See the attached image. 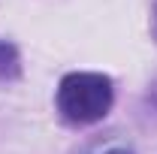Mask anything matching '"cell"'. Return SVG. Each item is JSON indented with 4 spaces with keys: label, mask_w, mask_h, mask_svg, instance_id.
I'll use <instances>...</instances> for the list:
<instances>
[{
    "label": "cell",
    "mask_w": 157,
    "mask_h": 154,
    "mask_svg": "<svg viewBox=\"0 0 157 154\" xmlns=\"http://www.w3.org/2000/svg\"><path fill=\"white\" fill-rule=\"evenodd\" d=\"M58 112L73 127H91L112 112L115 85L106 73H67L58 85Z\"/></svg>",
    "instance_id": "1"
},
{
    "label": "cell",
    "mask_w": 157,
    "mask_h": 154,
    "mask_svg": "<svg viewBox=\"0 0 157 154\" xmlns=\"http://www.w3.org/2000/svg\"><path fill=\"white\" fill-rule=\"evenodd\" d=\"M21 76V55L9 39H0V82H15Z\"/></svg>",
    "instance_id": "2"
},
{
    "label": "cell",
    "mask_w": 157,
    "mask_h": 154,
    "mask_svg": "<svg viewBox=\"0 0 157 154\" xmlns=\"http://www.w3.org/2000/svg\"><path fill=\"white\" fill-rule=\"evenodd\" d=\"M100 154H133L130 148H124V145H109V148H103Z\"/></svg>",
    "instance_id": "3"
},
{
    "label": "cell",
    "mask_w": 157,
    "mask_h": 154,
    "mask_svg": "<svg viewBox=\"0 0 157 154\" xmlns=\"http://www.w3.org/2000/svg\"><path fill=\"white\" fill-rule=\"evenodd\" d=\"M151 33H154V39H157V3H154V12H151Z\"/></svg>",
    "instance_id": "4"
},
{
    "label": "cell",
    "mask_w": 157,
    "mask_h": 154,
    "mask_svg": "<svg viewBox=\"0 0 157 154\" xmlns=\"http://www.w3.org/2000/svg\"><path fill=\"white\" fill-rule=\"evenodd\" d=\"M148 97H151V100H154V103H157V82H154V85H151V94H148Z\"/></svg>",
    "instance_id": "5"
}]
</instances>
